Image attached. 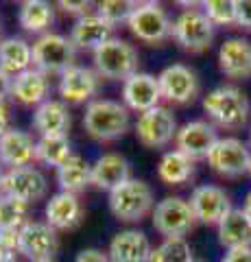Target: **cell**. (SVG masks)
Here are the masks:
<instances>
[{"mask_svg":"<svg viewBox=\"0 0 251 262\" xmlns=\"http://www.w3.org/2000/svg\"><path fill=\"white\" fill-rule=\"evenodd\" d=\"M83 127L94 140H116L129 131V110L123 103L109 98L92 101L83 114Z\"/></svg>","mask_w":251,"mask_h":262,"instance_id":"obj_1","label":"cell"},{"mask_svg":"<svg viewBox=\"0 0 251 262\" xmlns=\"http://www.w3.org/2000/svg\"><path fill=\"white\" fill-rule=\"evenodd\" d=\"M203 110L214 125L223 129H240L249 120V98L234 85H221L208 92Z\"/></svg>","mask_w":251,"mask_h":262,"instance_id":"obj_2","label":"cell"},{"mask_svg":"<svg viewBox=\"0 0 251 262\" xmlns=\"http://www.w3.org/2000/svg\"><path fill=\"white\" fill-rule=\"evenodd\" d=\"M109 210L123 223H135L153 210V190L142 179H129L109 192Z\"/></svg>","mask_w":251,"mask_h":262,"instance_id":"obj_3","label":"cell"},{"mask_svg":"<svg viewBox=\"0 0 251 262\" xmlns=\"http://www.w3.org/2000/svg\"><path fill=\"white\" fill-rule=\"evenodd\" d=\"M77 46L70 37L57 35V33H44L33 44V68L44 75H63L75 66Z\"/></svg>","mask_w":251,"mask_h":262,"instance_id":"obj_4","label":"cell"},{"mask_svg":"<svg viewBox=\"0 0 251 262\" xmlns=\"http://www.w3.org/2000/svg\"><path fill=\"white\" fill-rule=\"evenodd\" d=\"M138 66H140L138 51L129 42L118 37H111L107 44L94 53V68L99 72V77L105 79L127 81L138 72Z\"/></svg>","mask_w":251,"mask_h":262,"instance_id":"obj_5","label":"cell"},{"mask_svg":"<svg viewBox=\"0 0 251 262\" xmlns=\"http://www.w3.org/2000/svg\"><path fill=\"white\" fill-rule=\"evenodd\" d=\"M173 37L184 51L203 53L212 46L214 24L199 9H186L173 22Z\"/></svg>","mask_w":251,"mask_h":262,"instance_id":"obj_6","label":"cell"},{"mask_svg":"<svg viewBox=\"0 0 251 262\" xmlns=\"http://www.w3.org/2000/svg\"><path fill=\"white\" fill-rule=\"evenodd\" d=\"M197 223L190 201L181 196H166L153 208V227L166 238H184Z\"/></svg>","mask_w":251,"mask_h":262,"instance_id":"obj_7","label":"cell"},{"mask_svg":"<svg viewBox=\"0 0 251 262\" xmlns=\"http://www.w3.org/2000/svg\"><path fill=\"white\" fill-rule=\"evenodd\" d=\"M177 120L168 107H153L149 112L140 114L135 122V136L142 146L147 149H162V146L171 144L177 138Z\"/></svg>","mask_w":251,"mask_h":262,"instance_id":"obj_8","label":"cell"},{"mask_svg":"<svg viewBox=\"0 0 251 262\" xmlns=\"http://www.w3.org/2000/svg\"><path fill=\"white\" fill-rule=\"evenodd\" d=\"M131 33L147 44H162L173 37V22L166 9L157 3H140L129 20Z\"/></svg>","mask_w":251,"mask_h":262,"instance_id":"obj_9","label":"cell"},{"mask_svg":"<svg viewBox=\"0 0 251 262\" xmlns=\"http://www.w3.org/2000/svg\"><path fill=\"white\" fill-rule=\"evenodd\" d=\"M20 253L31 262H46L55 260V253L59 249V236L57 229L48 223L39 221H29L20 232H18Z\"/></svg>","mask_w":251,"mask_h":262,"instance_id":"obj_10","label":"cell"},{"mask_svg":"<svg viewBox=\"0 0 251 262\" xmlns=\"http://www.w3.org/2000/svg\"><path fill=\"white\" fill-rule=\"evenodd\" d=\"M162 98L173 105H188L199 96V77L192 68L184 63H173L159 72Z\"/></svg>","mask_w":251,"mask_h":262,"instance_id":"obj_11","label":"cell"},{"mask_svg":"<svg viewBox=\"0 0 251 262\" xmlns=\"http://www.w3.org/2000/svg\"><path fill=\"white\" fill-rule=\"evenodd\" d=\"M249 160L251 153L245 146V142H240L238 138H221L208 155L210 168L227 179H236L245 175L249 170Z\"/></svg>","mask_w":251,"mask_h":262,"instance_id":"obj_12","label":"cell"},{"mask_svg":"<svg viewBox=\"0 0 251 262\" xmlns=\"http://www.w3.org/2000/svg\"><path fill=\"white\" fill-rule=\"evenodd\" d=\"M190 208L199 223L221 225V221L234 210L230 194L218 186H199L190 194Z\"/></svg>","mask_w":251,"mask_h":262,"instance_id":"obj_13","label":"cell"},{"mask_svg":"<svg viewBox=\"0 0 251 262\" xmlns=\"http://www.w3.org/2000/svg\"><path fill=\"white\" fill-rule=\"evenodd\" d=\"M48 192V182L42 170L33 166H22V168H11L9 173H5V188L3 194H9L13 199L22 203H35L44 199Z\"/></svg>","mask_w":251,"mask_h":262,"instance_id":"obj_14","label":"cell"},{"mask_svg":"<svg viewBox=\"0 0 251 262\" xmlns=\"http://www.w3.org/2000/svg\"><path fill=\"white\" fill-rule=\"evenodd\" d=\"M216 142H218L216 129L206 120L186 122V125L177 131V138H175L177 151L184 153L186 158H190L192 162L208 160V155L214 149Z\"/></svg>","mask_w":251,"mask_h":262,"instance_id":"obj_15","label":"cell"},{"mask_svg":"<svg viewBox=\"0 0 251 262\" xmlns=\"http://www.w3.org/2000/svg\"><path fill=\"white\" fill-rule=\"evenodd\" d=\"M159 98H162L159 81L157 77L147 75V72H135L133 77H129L123 83V101L127 110L144 114L157 107Z\"/></svg>","mask_w":251,"mask_h":262,"instance_id":"obj_16","label":"cell"},{"mask_svg":"<svg viewBox=\"0 0 251 262\" xmlns=\"http://www.w3.org/2000/svg\"><path fill=\"white\" fill-rule=\"evenodd\" d=\"M218 70L230 79L251 77V42L245 37H230L218 48Z\"/></svg>","mask_w":251,"mask_h":262,"instance_id":"obj_17","label":"cell"},{"mask_svg":"<svg viewBox=\"0 0 251 262\" xmlns=\"http://www.w3.org/2000/svg\"><path fill=\"white\" fill-rule=\"evenodd\" d=\"M99 92V72L72 66L59 79V94L66 103H85Z\"/></svg>","mask_w":251,"mask_h":262,"instance_id":"obj_18","label":"cell"},{"mask_svg":"<svg viewBox=\"0 0 251 262\" xmlns=\"http://www.w3.org/2000/svg\"><path fill=\"white\" fill-rule=\"evenodd\" d=\"M111 262H149L151 260V241L140 229H125L118 232L109 243Z\"/></svg>","mask_w":251,"mask_h":262,"instance_id":"obj_19","label":"cell"},{"mask_svg":"<svg viewBox=\"0 0 251 262\" xmlns=\"http://www.w3.org/2000/svg\"><path fill=\"white\" fill-rule=\"evenodd\" d=\"M35 146L37 142H33L27 131L11 127L0 136V164L11 168L31 166V162L35 160Z\"/></svg>","mask_w":251,"mask_h":262,"instance_id":"obj_20","label":"cell"},{"mask_svg":"<svg viewBox=\"0 0 251 262\" xmlns=\"http://www.w3.org/2000/svg\"><path fill=\"white\" fill-rule=\"evenodd\" d=\"M111 31H114V27L105 22L99 13H90L75 22V27L70 31V42L77 48L96 53L111 39Z\"/></svg>","mask_w":251,"mask_h":262,"instance_id":"obj_21","label":"cell"},{"mask_svg":"<svg viewBox=\"0 0 251 262\" xmlns=\"http://www.w3.org/2000/svg\"><path fill=\"white\" fill-rule=\"evenodd\" d=\"M70 125H72V118H70V112L63 101L48 98L33 114V127L42 138L68 136Z\"/></svg>","mask_w":251,"mask_h":262,"instance_id":"obj_22","label":"cell"},{"mask_svg":"<svg viewBox=\"0 0 251 262\" xmlns=\"http://www.w3.org/2000/svg\"><path fill=\"white\" fill-rule=\"evenodd\" d=\"M83 219V206L72 192H57L46 203V223L55 229H75Z\"/></svg>","mask_w":251,"mask_h":262,"instance_id":"obj_23","label":"cell"},{"mask_svg":"<svg viewBox=\"0 0 251 262\" xmlns=\"http://www.w3.org/2000/svg\"><path fill=\"white\" fill-rule=\"evenodd\" d=\"M48 94H51V81L48 75L39 72L37 68H31L22 75L13 77V92L11 96L22 105H29V107H39L42 103L48 101Z\"/></svg>","mask_w":251,"mask_h":262,"instance_id":"obj_24","label":"cell"},{"mask_svg":"<svg viewBox=\"0 0 251 262\" xmlns=\"http://www.w3.org/2000/svg\"><path fill=\"white\" fill-rule=\"evenodd\" d=\"M129 179V162L120 153H105L92 166V184L101 190L111 192Z\"/></svg>","mask_w":251,"mask_h":262,"instance_id":"obj_25","label":"cell"},{"mask_svg":"<svg viewBox=\"0 0 251 262\" xmlns=\"http://www.w3.org/2000/svg\"><path fill=\"white\" fill-rule=\"evenodd\" d=\"M218 243L227 251L251 247V219L234 208L218 225Z\"/></svg>","mask_w":251,"mask_h":262,"instance_id":"obj_26","label":"cell"},{"mask_svg":"<svg viewBox=\"0 0 251 262\" xmlns=\"http://www.w3.org/2000/svg\"><path fill=\"white\" fill-rule=\"evenodd\" d=\"M33 66V46L22 37H7L0 42V70L18 77Z\"/></svg>","mask_w":251,"mask_h":262,"instance_id":"obj_27","label":"cell"},{"mask_svg":"<svg viewBox=\"0 0 251 262\" xmlns=\"http://www.w3.org/2000/svg\"><path fill=\"white\" fill-rule=\"evenodd\" d=\"M57 182L61 186V192L79 194L92 184V166L83 158L72 155V158L57 168Z\"/></svg>","mask_w":251,"mask_h":262,"instance_id":"obj_28","label":"cell"},{"mask_svg":"<svg viewBox=\"0 0 251 262\" xmlns=\"http://www.w3.org/2000/svg\"><path fill=\"white\" fill-rule=\"evenodd\" d=\"M20 27L29 33H44L55 22V9L46 0H27L20 5Z\"/></svg>","mask_w":251,"mask_h":262,"instance_id":"obj_29","label":"cell"},{"mask_svg":"<svg viewBox=\"0 0 251 262\" xmlns=\"http://www.w3.org/2000/svg\"><path fill=\"white\" fill-rule=\"evenodd\" d=\"M157 175L164 184L168 186H181L186 182H190L194 175V162L190 158H186L179 151H168L164 158L159 160Z\"/></svg>","mask_w":251,"mask_h":262,"instance_id":"obj_30","label":"cell"},{"mask_svg":"<svg viewBox=\"0 0 251 262\" xmlns=\"http://www.w3.org/2000/svg\"><path fill=\"white\" fill-rule=\"evenodd\" d=\"M72 146L68 136H53V138H39L35 146V160L46 164V166L59 168L72 158Z\"/></svg>","mask_w":251,"mask_h":262,"instance_id":"obj_31","label":"cell"},{"mask_svg":"<svg viewBox=\"0 0 251 262\" xmlns=\"http://www.w3.org/2000/svg\"><path fill=\"white\" fill-rule=\"evenodd\" d=\"M29 206L9 194H0V232H20L29 223Z\"/></svg>","mask_w":251,"mask_h":262,"instance_id":"obj_32","label":"cell"},{"mask_svg":"<svg viewBox=\"0 0 251 262\" xmlns=\"http://www.w3.org/2000/svg\"><path fill=\"white\" fill-rule=\"evenodd\" d=\"M149 262H194L192 249L186 238H166L153 249Z\"/></svg>","mask_w":251,"mask_h":262,"instance_id":"obj_33","label":"cell"},{"mask_svg":"<svg viewBox=\"0 0 251 262\" xmlns=\"http://www.w3.org/2000/svg\"><path fill=\"white\" fill-rule=\"evenodd\" d=\"M138 5L140 3H129V0H105V3L96 5V13H99L107 24H111V27H116L120 22L129 24L131 15L138 9Z\"/></svg>","mask_w":251,"mask_h":262,"instance_id":"obj_34","label":"cell"},{"mask_svg":"<svg viewBox=\"0 0 251 262\" xmlns=\"http://www.w3.org/2000/svg\"><path fill=\"white\" fill-rule=\"evenodd\" d=\"M203 13L210 22L218 27H230L236 24V11H234V0H208L203 3Z\"/></svg>","mask_w":251,"mask_h":262,"instance_id":"obj_35","label":"cell"},{"mask_svg":"<svg viewBox=\"0 0 251 262\" xmlns=\"http://www.w3.org/2000/svg\"><path fill=\"white\" fill-rule=\"evenodd\" d=\"M20 253L18 232H0V262H15Z\"/></svg>","mask_w":251,"mask_h":262,"instance_id":"obj_36","label":"cell"},{"mask_svg":"<svg viewBox=\"0 0 251 262\" xmlns=\"http://www.w3.org/2000/svg\"><path fill=\"white\" fill-rule=\"evenodd\" d=\"M234 11H236V27L251 31V0H234Z\"/></svg>","mask_w":251,"mask_h":262,"instance_id":"obj_37","label":"cell"},{"mask_svg":"<svg viewBox=\"0 0 251 262\" xmlns=\"http://www.w3.org/2000/svg\"><path fill=\"white\" fill-rule=\"evenodd\" d=\"M75 262H111L109 253H103L101 249H83L75 258Z\"/></svg>","mask_w":251,"mask_h":262,"instance_id":"obj_38","label":"cell"},{"mask_svg":"<svg viewBox=\"0 0 251 262\" xmlns=\"http://www.w3.org/2000/svg\"><path fill=\"white\" fill-rule=\"evenodd\" d=\"M59 7L66 13H75L79 18H85V15H90V3H72V0H61Z\"/></svg>","mask_w":251,"mask_h":262,"instance_id":"obj_39","label":"cell"},{"mask_svg":"<svg viewBox=\"0 0 251 262\" xmlns=\"http://www.w3.org/2000/svg\"><path fill=\"white\" fill-rule=\"evenodd\" d=\"M221 262H251V247L232 249L221 258Z\"/></svg>","mask_w":251,"mask_h":262,"instance_id":"obj_40","label":"cell"},{"mask_svg":"<svg viewBox=\"0 0 251 262\" xmlns=\"http://www.w3.org/2000/svg\"><path fill=\"white\" fill-rule=\"evenodd\" d=\"M13 92V77L7 75L5 70H0V103H5L7 96H11Z\"/></svg>","mask_w":251,"mask_h":262,"instance_id":"obj_41","label":"cell"},{"mask_svg":"<svg viewBox=\"0 0 251 262\" xmlns=\"http://www.w3.org/2000/svg\"><path fill=\"white\" fill-rule=\"evenodd\" d=\"M11 127H9V110H7L5 103H0V136L7 134Z\"/></svg>","mask_w":251,"mask_h":262,"instance_id":"obj_42","label":"cell"},{"mask_svg":"<svg viewBox=\"0 0 251 262\" xmlns=\"http://www.w3.org/2000/svg\"><path fill=\"white\" fill-rule=\"evenodd\" d=\"M242 212H245V214L251 219V192L247 194V199H245V206H242Z\"/></svg>","mask_w":251,"mask_h":262,"instance_id":"obj_43","label":"cell"},{"mask_svg":"<svg viewBox=\"0 0 251 262\" xmlns=\"http://www.w3.org/2000/svg\"><path fill=\"white\" fill-rule=\"evenodd\" d=\"M3 188H5V173H3V166H0V194H3Z\"/></svg>","mask_w":251,"mask_h":262,"instance_id":"obj_44","label":"cell"},{"mask_svg":"<svg viewBox=\"0 0 251 262\" xmlns=\"http://www.w3.org/2000/svg\"><path fill=\"white\" fill-rule=\"evenodd\" d=\"M247 173H249V175H251V160H249V170H247Z\"/></svg>","mask_w":251,"mask_h":262,"instance_id":"obj_45","label":"cell"},{"mask_svg":"<svg viewBox=\"0 0 251 262\" xmlns=\"http://www.w3.org/2000/svg\"><path fill=\"white\" fill-rule=\"evenodd\" d=\"M249 138H251V129H249Z\"/></svg>","mask_w":251,"mask_h":262,"instance_id":"obj_46","label":"cell"},{"mask_svg":"<svg viewBox=\"0 0 251 262\" xmlns=\"http://www.w3.org/2000/svg\"><path fill=\"white\" fill-rule=\"evenodd\" d=\"M46 262H55V260H46Z\"/></svg>","mask_w":251,"mask_h":262,"instance_id":"obj_47","label":"cell"},{"mask_svg":"<svg viewBox=\"0 0 251 262\" xmlns=\"http://www.w3.org/2000/svg\"><path fill=\"white\" fill-rule=\"evenodd\" d=\"M194 262H197V260H194Z\"/></svg>","mask_w":251,"mask_h":262,"instance_id":"obj_48","label":"cell"}]
</instances>
